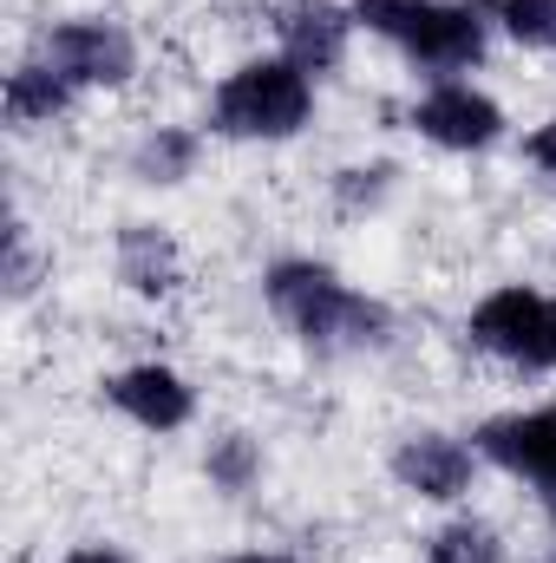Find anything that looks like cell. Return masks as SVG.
I'll list each match as a JSON object with an SVG mask.
<instances>
[{
  "label": "cell",
  "mask_w": 556,
  "mask_h": 563,
  "mask_svg": "<svg viewBox=\"0 0 556 563\" xmlns=\"http://www.w3.org/2000/svg\"><path fill=\"white\" fill-rule=\"evenodd\" d=\"M190 157H197V139H184V132H157V139L138 151V170L151 184H177L184 170H190Z\"/></svg>",
  "instance_id": "9a60e30c"
},
{
  "label": "cell",
  "mask_w": 556,
  "mask_h": 563,
  "mask_svg": "<svg viewBox=\"0 0 556 563\" xmlns=\"http://www.w3.org/2000/svg\"><path fill=\"white\" fill-rule=\"evenodd\" d=\"M544 367H556V301H551V314H544Z\"/></svg>",
  "instance_id": "ac0fdd59"
},
{
  "label": "cell",
  "mask_w": 556,
  "mask_h": 563,
  "mask_svg": "<svg viewBox=\"0 0 556 563\" xmlns=\"http://www.w3.org/2000/svg\"><path fill=\"white\" fill-rule=\"evenodd\" d=\"M66 563H119V558H112V551H73Z\"/></svg>",
  "instance_id": "d6986e66"
},
{
  "label": "cell",
  "mask_w": 556,
  "mask_h": 563,
  "mask_svg": "<svg viewBox=\"0 0 556 563\" xmlns=\"http://www.w3.org/2000/svg\"><path fill=\"white\" fill-rule=\"evenodd\" d=\"M393 472H400V485L419 492V498H458L471 485V452L458 439H445V432H419V439L400 445Z\"/></svg>",
  "instance_id": "9c48e42d"
},
{
  "label": "cell",
  "mask_w": 556,
  "mask_h": 563,
  "mask_svg": "<svg viewBox=\"0 0 556 563\" xmlns=\"http://www.w3.org/2000/svg\"><path fill=\"white\" fill-rule=\"evenodd\" d=\"M230 563H281V558H263V551H249V558H230Z\"/></svg>",
  "instance_id": "ffe728a7"
},
{
  "label": "cell",
  "mask_w": 556,
  "mask_h": 563,
  "mask_svg": "<svg viewBox=\"0 0 556 563\" xmlns=\"http://www.w3.org/2000/svg\"><path fill=\"white\" fill-rule=\"evenodd\" d=\"M432 563H504V544H498V531L491 525H445L438 538H432Z\"/></svg>",
  "instance_id": "4fadbf2b"
},
{
  "label": "cell",
  "mask_w": 556,
  "mask_h": 563,
  "mask_svg": "<svg viewBox=\"0 0 556 563\" xmlns=\"http://www.w3.org/2000/svg\"><path fill=\"white\" fill-rule=\"evenodd\" d=\"M413 125L432 144H445V151H485V144H498V132H504V112H498L485 92L445 79V86H432V92L419 99Z\"/></svg>",
  "instance_id": "8992f818"
},
{
  "label": "cell",
  "mask_w": 556,
  "mask_h": 563,
  "mask_svg": "<svg viewBox=\"0 0 556 563\" xmlns=\"http://www.w3.org/2000/svg\"><path fill=\"white\" fill-rule=\"evenodd\" d=\"M269 301L276 314L314 347H374L387 341V308L354 295L347 282L321 263H281L269 269Z\"/></svg>",
  "instance_id": "6da1fadb"
},
{
  "label": "cell",
  "mask_w": 556,
  "mask_h": 563,
  "mask_svg": "<svg viewBox=\"0 0 556 563\" xmlns=\"http://www.w3.org/2000/svg\"><path fill=\"white\" fill-rule=\"evenodd\" d=\"M478 445L518 472V478H537L544 492L556 485V407H537V413H511V420H491L478 432Z\"/></svg>",
  "instance_id": "52a82bcc"
},
{
  "label": "cell",
  "mask_w": 556,
  "mask_h": 563,
  "mask_svg": "<svg viewBox=\"0 0 556 563\" xmlns=\"http://www.w3.org/2000/svg\"><path fill=\"white\" fill-rule=\"evenodd\" d=\"M46 66L66 86H125L138 66V46L112 20H66L46 33Z\"/></svg>",
  "instance_id": "277c9868"
},
{
  "label": "cell",
  "mask_w": 556,
  "mask_h": 563,
  "mask_svg": "<svg viewBox=\"0 0 556 563\" xmlns=\"http://www.w3.org/2000/svg\"><path fill=\"white\" fill-rule=\"evenodd\" d=\"M210 478H216V485H230V492H243V485L256 478V445H249L243 432H230V439L210 452Z\"/></svg>",
  "instance_id": "2e32d148"
},
{
  "label": "cell",
  "mask_w": 556,
  "mask_h": 563,
  "mask_svg": "<svg viewBox=\"0 0 556 563\" xmlns=\"http://www.w3.org/2000/svg\"><path fill=\"white\" fill-rule=\"evenodd\" d=\"M551 511H556V485H551Z\"/></svg>",
  "instance_id": "44dd1931"
},
{
  "label": "cell",
  "mask_w": 556,
  "mask_h": 563,
  "mask_svg": "<svg viewBox=\"0 0 556 563\" xmlns=\"http://www.w3.org/2000/svg\"><path fill=\"white\" fill-rule=\"evenodd\" d=\"M544 314H551V301L531 295L524 282H511V288H498V295H485L471 308V341L491 347V354H504V361L544 367Z\"/></svg>",
  "instance_id": "5b68a950"
},
{
  "label": "cell",
  "mask_w": 556,
  "mask_h": 563,
  "mask_svg": "<svg viewBox=\"0 0 556 563\" xmlns=\"http://www.w3.org/2000/svg\"><path fill=\"white\" fill-rule=\"evenodd\" d=\"M112 407L125 420H138L144 432H177V426L190 420V387L170 367H125L112 380Z\"/></svg>",
  "instance_id": "ba28073f"
},
{
  "label": "cell",
  "mask_w": 556,
  "mask_h": 563,
  "mask_svg": "<svg viewBox=\"0 0 556 563\" xmlns=\"http://www.w3.org/2000/svg\"><path fill=\"white\" fill-rule=\"evenodd\" d=\"M66 106V79L53 66H20L7 73V119L13 125H33V119H53Z\"/></svg>",
  "instance_id": "7c38bea8"
},
{
  "label": "cell",
  "mask_w": 556,
  "mask_h": 563,
  "mask_svg": "<svg viewBox=\"0 0 556 563\" xmlns=\"http://www.w3.org/2000/svg\"><path fill=\"white\" fill-rule=\"evenodd\" d=\"M498 20L511 26V40L556 53V0H498Z\"/></svg>",
  "instance_id": "5bb4252c"
},
{
  "label": "cell",
  "mask_w": 556,
  "mask_h": 563,
  "mask_svg": "<svg viewBox=\"0 0 556 563\" xmlns=\"http://www.w3.org/2000/svg\"><path fill=\"white\" fill-rule=\"evenodd\" d=\"M531 157H537V164H544V170L556 177V119L544 125V132H537V139H531Z\"/></svg>",
  "instance_id": "e0dca14e"
},
{
  "label": "cell",
  "mask_w": 556,
  "mask_h": 563,
  "mask_svg": "<svg viewBox=\"0 0 556 563\" xmlns=\"http://www.w3.org/2000/svg\"><path fill=\"white\" fill-rule=\"evenodd\" d=\"M354 20L432 73H458L485 53V26L452 0H354Z\"/></svg>",
  "instance_id": "7a4b0ae2"
},
{
  "label": "cell",
  "mask_w": 556,
  "mask_h": 563,
  "mask_svg": "<svg viewBox=\"0 0 556 563\" xmlns=\"http://www.w3.org/2000/svg\"><path fill=\"white\" fill-rule=\"evenodd\" d=\"M308 112H314V92L294 59H249L216 86V132L230 139H294Z\"/></svg>",
  "instance_id": "3957f363"
},
{
  "label": "cell",
  "mask_w": 556,
  "mask_h": 563,
  "mask_svg": "<svg viewBox=\"0 0 556 563\" xmlns=\"http://www.w3.org/2000/svg\"><path fill=\"white\" fill-rule=\"evenodd\" d=\"M119 276L132 282L138 295H170L177 288V250H170V236H157L151 223H132L119 236Z\"/></svg>",
  "instance_id": "8fae6325"
},
{
  "label": "cell",
  "mask_w": 556,
  "mask_h": 563,
  "mask_svg": "<svg viewBox=\"0 0 556 563\" xmlns=\"http://www.w3.org/2000/svg\"><path fill=\"white\" fill-rule=\"evenodd\" d=\"M276 26H281L288 59H294L301 73L334 66V59H341V46H347V13H341L334 0H288Z\"/></svg>",
  "instance_id": "30bf717a"
}]
</instances>
